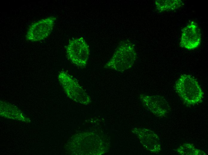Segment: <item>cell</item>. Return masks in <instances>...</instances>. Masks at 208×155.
I'll list each match as a JSON object with an SVG mask.
<instances>
[{
    "instance_id": "cell-5",
    "label": "cell",
    "mask_w": 208,
    "mask_h": 155,
    "mask_svg": "<svg viewBox=\"0 0 208 155\" xmlns=\"http://www.w3.org/2000/svg\"><path fill=\"white\" fill-rule=\"evenodd\" d=\"M56 20V17L50 16L33 23L27 32V41L38 42L47 38L52 32Z\"/></svg>"
},
{
    "instance_id": "cell-3",
    "label": "cell",
    "mask_w": 208,
    "mask_h": 155,
    "mask_svg": "<svg viewBox=\"0 0 208 155\" xmlns=\"http://www.w3.org/2000/svg\"><path fill=\"white\" fill-rule=\"evenodd\" d=\"M65 48L68 58L71 63L81 68L85 67L89 57L90 50L83 38L70 40Z\"/></svg>"
},
{
    "instance_id": "cell-9",
    "label": "cell",
    "mask_w": 208,
    "mask_h": 155,
    "mask_svg": "<svg viewBox=\"0 0 208 155\" xmlns=\"http://www.w3.org/2000/svg\"><path fill=\"white\" fill-rule=\"evenodd\" d=\"M155 3L156 10L159 12L177 10L183 5L180 0H157Z\"/></svg>"
},
{
    "instance_id": "cell-6",
    "label": "cell",
    "mask_w": 208,
    "mask_h": 155,
    "mask_svg": "<svg viewBox=\"0 0 208 155\" xmlns=\"http://www.w3.org/2000/svg\"><path fill=\"white\" fill-rule=\"evenodd\" d=\"M140 97L145 108L156 116L165 117L171 111L168 102L162 96L142 94Z\"/></svg>"
},
{
    "instance_id": "cell-7",
    "label": "cell",
    "mask_w": 208,
    "mask_h": 155,
    "mask_svg": "<svg viewBox=\"0 0 208 155\" xmlns=\"http://www.w3.org/2000/svg\"><path fill=\"white\" fill-rule=\"evenodd\" d=\"M201 37L198 26L195 22L192 21L182 30L180 45L189 50L194 49L200 44Z\"/></svg>"
},
{
    "instance_id": "cell-2",
    "label": "cell",
    "mask_w": 208,
    "mask_h": 155,
    "mask_svg": "<svg viewBox=\"0 0 208 155\" xmlns=\"http://www.w3.org/2000/svg\"><path fill=\"white\" fill-rule=\"evenodd\" d=\"M175 89L188 106L200 103L203 98L204 93L198 81L189 75H181L175 83Z\"/></svg>"
},
{
    "instance_id": "cell-1",
    "label": "cell",
    "mask_w": 208,
    "mask_h": 155,
    "mask_svg": "<svg viewBox=\"0 0 208 155\" xmlns=\"http://www.w3.org/2000/svg\"><path fill=\"white\" fill-rule=\"evenodd\" d=\"M137 58L134 45L129 41L120 42L109 60L104 68L116 71L123 72L131 68Z\"/></svg>"
},
{
    "instance_id": "cell-8",
    "label": "cell",
    "mask_w": 208,
    "mask_h": 155,
    "mask_svg": "<svg viewBox=\"0 0 208 155\" xmlns=\"http://www.w3.org/2000/svg\"><path fill=\"white\" fill-rule=\"evenodd\" d=\"M135 133L143 147L148 151L157 153L161 150V144L159 137L154 132L146 128H136Z\"/></svg>"
},
{
    "instance_id": "cell-4",
    "label": "cell",
    "mask_w": 208,
    "mask_h": 155,
    "mask_svg": "<svg viewBox=\"0 0 208 155\" xmlns=\"http://www.w3.org/2000/svg\"><path fill=\"white\" fill-rule=\"evenodd\" d=\"M58 78L67 95L72 100L84 105L91 103L89 96L74 77L66 72H62L59 75Z\"/></svg>"
},
{
    "instance_id": "cell-10",
    "label": "cell",
    "mask_w": 208,
    "mask_h": 155,
    "mask_svg": "<svg viewBox=\"0 0 208 155\" xmlns=\"http://www.w3.org/2000/svg\"><path fill=\"white\" fill-rule=\"evenodd\" d=\"M179 154L181 155H207L204 151L196 148L192 143L186 142L180 146L176 149Z\"/></svg>"
}]
</instances>
